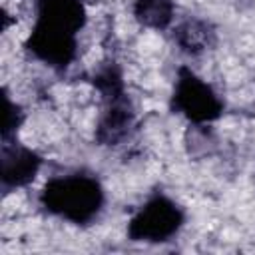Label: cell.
I'll list each match as a JSON object with an SVG mask.
<instances>
[{
  "label": "cell",
  "mask_w": 255,
  "mask_h": 255,
  "mask_svg": "<svg viewBox=\"0 0 255 255\" xmlns=\"http://www.w3.org/2000/svg\"><path fill=\"white\" fill-rule=\"evenodd\" d=\"M175 46L179 48V52L195 58V56H201L203 52H207L213 44H215V28L211 22L203 20V18H185L181 20L175 28H173V34H171Z\"/></svg>",
  "instance_id": "7"
},
{
  "label": "cell",
  "mask_w": 255,
  "mask_h": 255,
  "mask_svg": "<svg viewBox=\"0 0 255 255\" xmlns=\"http://www.w3.org/2000/svg\"><path fill=\"white\" fill-rule=\"evenodd\" d=\"M86 22L84 0H34V24L24 48L54 72H66L78 58V36Z\"/></svg>",
  "instance_id": "1"
},
{
  "label": "cell",
  "mask_w": 255,
  "mask_h": 255,
  "mask_svg": "<svg viewBox=\"0 0 255 255\" xmlns=\"http://www.w3.org/2000/svg\"><path fill=\"white\" fill-rule=\"evenodd\" d=\"M90 82L102 100L94 137L100 145L116 147L124 143L135 128V110L126 90L124 72L118 62L108 60L98 66Z\"/></svg>",
  "instance_id": "3"
},
{
  "label": "cell",
  "mask_w": 255,
  "mask_h": 255,
  "mask_svg": "<svg viewBox=\"0 0 255 255\" xmlns=\"http://www.w3.org/2000/svg\"><path fill=\"white\" fill-rule=\"evenodd\" d=\"M131 14L135 22L149 30H167L175 18L173 0H133Z\"/></svg>",
  "instance_id": "8"
},
{
  "label": "cell",
  "mask_w": 255,
  "mask_h": 255,
  "mask_svg": "<svg viewBox=\"0 0 255 255\" xmlns=\"http://www.w3.org/2000/svg\"><path fill=\"white\" fill-rule=\"evenodd\" d=\"M42 155L20 143L18 139H6L0 145V187L8 195L14 189L30 185L42 169Z\"/></svg>",
  "instance_id": "6"
},
{
  "label": "cell",
  "mask_w": 255,
  "mask_h": 255,
  "mask_svg": "<svg viewBox=\"0 0 255 255\" xmlns=\"http://www.w3.org/2000/svg\"><path fill=\"white\" fill-rule=\"evenodd\" d=\"M2 104H4V118H2V129H0V137L2 141L6 139H16L20 126L26 120V114L22 110L20 104L12 102L10 94L6 88H2Z\"/></svg>",
  "instance_id": "9"
},
{
  "label": "cell",
  "mask_w": 255,
  "mask_h": 255,
  "mask_svg": "<svg viewBox=\"0 0 255 255\" xmlns=\"http://www.w3.org/2000/svg\"><path fill=\"white\" fill-rule=\"evenodd\" d=\"M185 225V209L167 193L153 191L129 217L126 235L133 243L159 245L171 241Z\"/></svg>",
  "instance_id": "4"
},
{
  "label": "cell",
  "mask_w": 255,
  "mask_h": 255,
  "mask_svg": "<svg viewBox=\"0 0 255 255\" xmlns=\"http://www.w3.org/2000/svg\"><path fill=\"white\" fill-rule=\"evenodd\" d=\"M169 110L193 126H207L223 116L225 104L211 84L199 78L189 66H179L169 98Z\"/></svg>",
  "instance_id": "5"
},
{
  "label": "cell",
  "mask_w": 255,
  "mask_h": 255,
  "mask_svg": "<svg viewBox=\"0 0 255 255\" xmlns=\"http://www.w3.org/2000/svg\"><path fill=\"white\" fill-rule=\"evenodd\" d=\"M38 203L52 217L76 227H88L104 211L106 189L96 173L76 169L52 175L40 189Z\"/></svg>",
  "instance_id": "2"
}]
</instances>
